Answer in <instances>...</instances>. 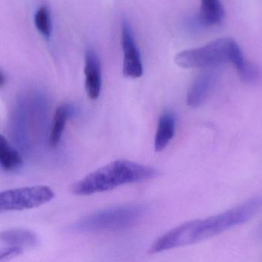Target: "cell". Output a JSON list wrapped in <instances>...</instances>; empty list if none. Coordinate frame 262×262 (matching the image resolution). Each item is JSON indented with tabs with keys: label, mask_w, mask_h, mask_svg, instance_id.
<instances>
[{
	"label": "cell",
	"mask_w": 262,
	"mask_h": 262,
	"mask_svg": "<svg viewBox=\"0 0 262 262\" xmlns=\"http://www.w3.org/2000/svg\"><path fill=\"white\" fill-rule=\"evenodd\" d=\"M216 71L209 70L197 77L188 92L186 103L192 108L200 107L210 95L218 82Z\"/></svg>",
	"instance_id": "7"
},
{
	"label": "cell",
	"mask_w": 262,
	"mask_h": 262,
	"mask_svg": "<svg viewBox=\"0 0 262 262\" xmlns=\"http://www.w3.org/2000/svg\"><path fill=\"white\" fill-rule=\"evenodd\" d=\"M146 213L144 205L132 204L100 210L90 214L72 225L76 233L115 232L137 224Z\"/></svg>",
	"instance_id": "3"
},
{
	"label": "cell",
	"mask_w": 262,
	"mask_h": 262,
	"mask_svg": "<svg viewBox=\"0 0 262 262\" xmlns=\"http://www.w3.org/2000/svg\"><path fill=\"white\" fill-rule=\"evenodd\" d=\"M176 131V118L173 114L169 111L163 112L158 122L154 148L157 152H161L170 143Z\"/></svg>",
	"instance_id": "10"
},
{
	"label": "cell",
	"mask_w": 262,
	"mask_h": 262,
	"mask_svg": "<svg viewBox=\"0 0 262 262\" xmlns=\"http://www.w3.org/2000/svg\"><path fill=\"white\" fill-rule=\"evenodd\" d=\"M225 18V10L220 0H201V7L195 23L200 27L221 25Z\"/></svg>",
	"instance_id": "9"
},
{
	"label": "cell",
	"mask_w": 262,
	"mask_h": 262,
	"mask_svg": "<svg viewBox=\"0 0 262 262\" xmlns=\"http://www.w3.org/2000/svg\"><path fill=\"white\" fill-rule=\"evenodd\" d=\"M233 38H221L195 49L177 54L176 64L183 69H214L229 62V52Z\"/></svg>",
	"instance_id": "4"
},
{
	"label": "cell",
	"mask_w": 262,
	"mask_h": 262,
	"mask_svg": "<svg viewBox=\"0 0 262 262\" xmlns=\"http://www.w3.org/2000/svg\"><path fill=\"white\" fill-rule=\"evenodd\" d=\"M0 166L6 171L18 170L23 166L19 152L11 146L6 137L0 133Z\"/></svg>",
	"instance_id": "11"
},
{
	"label": "cell",
	"mask_w": 262,
	"mask_h": 262,
	"mask_svg": "<svg viewBox=\"0 0 262 262\" xmlns=\"http://www.w3.org/2000/svg\"><path fill=\"white\" fill-rule=\"evenodd\" d=\"M23 253V248L19 246H9L8 247L0 249V261L10 259L18 256Z\"/></svg>",
	"instance_id": "16"
},
{
	"label": "cell",
	"mask_w": 262,
	"mask_h": 262,
	"mask_svg": "<svg viewBox=\"0 0 262 262\" xmlns=\"http://www.w3.org/2000/svg\"><path fill=\"white\" fill-rule=\"evenodd\" d=\"M55 197L52 189L46 186H27L0 192V213L23 211L39 207Z\"/></svg>",
	"instance_id": "5"
},
{
	"label": "cell",
	"mask_w": 262,
	"mask_h": 262,
	"mask_svg": "<svg viewBox=\"0 0 262 262\" xmlns=\"http://www.w3.org/2000/svg\"><path fill=\"white\" fill-rule=\"evenodd\" d=\"M72 112V108L69 105H61L57 108L52 122V130L49 137L51 147L55 148L59 144L62 137L68 118Z\"/></svg>",
	"instance_id": "13"
},
{
	"label": "cell",
	"mask_w": 262,
	"mask_h": 262,
	"mask_svg": "<svg viewBox=\"0 0 262 262\" xmlns=\"http://www.w3.org/2000/svg\"><path fill=\"white\" fill-rule=\"evenodd\" d=\"M84 72L88 96L91 99H97L101 93L102 85L101 66L98 55L92 49H88L86 52Z\"/></svg>",
	"instance_id": "8"
},
{
	"label": "cell",
	"mask_w": 262,
	"mask_h": 262,
	"mask_svg": "<svg viewBox=\"0 0 262 262\" xmlns=\"http://www.w3.org/2000/svg\"><path fill=\"white\" fill-rule=\"evenodd\" d=\"M121 45L124 54L123 73L128 78H140L143 73L141 56L130 24L125 19L121 23Z\"/></svg>",
	"instance_id": "6"
},
{
	"label": "cell",
	"mask_w": 262,
	"mask_h": 262,
	"mask_svg": "<svg viewBox=\"0 0 262 262\" xmlns=\"http://www.w3.org/2000/svg\"><path fill=\"white\" fill-rule=\"evenodd\" d=\"M261 209L262 196H255L218 215L183 223L154 241L149 253L158 254L213 238L250 221Z\"/></svg>",
	"instance_id": "1"
},
{
	"label": "cell",
	"mask_w": 262,
	"mask_h": 262,
	"mask_svg": "<svg viewBox=\"0 0 262 262\" xmlns=\"http://www.w3.org/2000/svg\"><path fill=\"white\" fill-rule=\"evenodd\" d=\"M35 24L38 32L46 37L49 38L52 33V20L50 12L46 6H41L35 12Z\"/></svg>",
	"instance_id": "15"
},
{
	"label": "cell",
	"mask_w": 262,
	"mask_h": 262,
	"mask_svg": "<svg viewBox=\"0 0 262 262\" xmlns=\"http://www.w3.org/2000/svg\"><path fill=\"white\" fill-rule=\"evenodd\" d=\"M0 243L12 246H36L37 237L35 234L26 229H12L0 232Z\"/></svg>",
	"instance_id": "12"
},
{
	"label": "cell",
	"mask_w": 262,
	"mask_h": 262,
	"mask_svg": "<svg viewBox=\"0 0 262 262\" xmlns=\"http://www.w3.org/2000/svg\"><path fill=\"white\" fill-rule=\"evenodd\" d=\"M242 81L246 84L255 85L261 78V71L255 63L245 58L244 61L235 68Z\"/></svg>",
	"instance_id": "14"
},
{
	"label": "cell",
	"mask_w": 262,
	"mask_h": 262,
	"mask_svg": "<svg viewBox=\"0 0 262 262\" xmlns=\"http://www.w3.org/2000/svg\"><path fill=\"white\" fill-rule=\"evenodd\" d=\"M5 83V78L4 76H3V74L0 72V87H2V86L4 85Z\"/></svg>",
	"instance_id": "17"
},
{
	"label": "cell",
	"mask_w": 262,
	"mask_h": 262,
	"mask_svg": "<svg viewBox=\"0 0 262 262\" xmlns=\"http://www.w3.org/2000/svg\"><path fill=\"white\" fill-rule=\"evenodd\" d=\"M159 175L157 169L129 160L112 162L79 180L72 192L78 196L101 193L130 183L152 179Z\"/></svg>",
	"instance_id": "2"
}]
</instances>
